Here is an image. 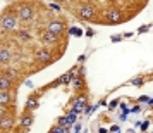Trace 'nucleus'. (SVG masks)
Here are the masks:
<instances>
[{
    "mask_svg": "<svg viewBox=\"0 0 153 133\" xmlns=\"http://www.w3.org/2000/svg\"><path fill=\"white\" fill-rule=\"evenodd\" d=\"M10 102V95L7 90H0V105H7Z\"/></svg>",
    "mask_w": 153,
    "mask_h": 133,
    "instance_id": "8",
    "label": "nucleus"
},
{
    "mask_svg": "<svg viewBox=\"0 0 153 133\" xmlns=\"http://www.w3.org/2000/svg\"><path fill=\"white\" fill-rule=\"evenodd\" d=\"M28 105H29V107H35V100H33V98H31V100H28Z\"/></svg>",
    "mask_w": 153,
    "mask_h": 133,
    "instance_id": "17",
    "label": "nucleus"
},
{
    "mask_svg": "<svg viewBox=\"0 0 153 133\" xmlns=\"http://www.w3.org/2000/svg\"><path fill=\"white\" fill-rule=\"evenodd\" d=\"M31 16H33V9L29 7V5H21L19 7V17H21L22 21L31 19Z\"/></svg>",
    "mask_w": 153,
    "mask_h": 133,
    "instance_id": "5",
    "label": "nucleus"
},
{
    "mask_svg": "<svg viewBox=\"0 0 153 133\" xmlns=\"http://www.w3.org/2000/svg\"><path fill=\"white\" fill-rule=\"evenodd\" d=\"M31 121H33V118H31V116H24V118H22V121H21V125L24 126V128H28V126L31 125Z\"/></svg>",
    "mask_w": 153,
    "mask_h": 133,
    "instance_id": "12",
    "label": "nucleus"
},
{
    "mask_svg": "<svg viewBox=\"0 0 153 133\" xmlns=\"http://www.w3.org/2000/svg\"><path fill=\"white\" fill-rule=\"evenodd\" d=\"M107 19H108V23L117 24V23L122 21V12H120L117 7H110L108 11H107Z\"/></svg>",
    "mask_w": 153,
    "mask_h": 133,
    "instance_id": "1",
    "label": "nucleus"
},
{
    "mask_svg": "<svg viewBox=\"0 0 153 133\" xmlns=\"http://www.w3.org/2000/svg\"><path fill=\"white\" fill-rule=\"evenodd\" d=\"M43 40L47 43H55L57 42V36L55 35H52L50 31H45V35H43Z\"/></svg>",
    "mask_w": 153,
    "mask_h": 133,
    "instance_id": "11",
    "label": "nucleus"
},
{
    "mask_svg": "<svg viewBox=\"0 0 153 133\" xmlns=\"http://www.w3.org/2000/svg\"><path fill=\"white\" fill-rule=\"evenodd\" d=\"M10 85H12V81L7 76H0V90H9Z\"/></svg>",
    "mask_w": 153,
    "mask_h": 133,
    "instance_id": "9",
    "label": "nucleus"
},
{
    "mask_svg": "<svg viewBox=\"0 0 153 133\" xmlns=\"http://www.w3.org/2000/svg\"><path fill=\"white\" fill-rule=\"evenodd\" d=\"M53 133H62V128H57V130H53Z\"/></svg>",
    "mask_w": 153,
    "mask_h": 133,
    "instance_id": "18",
    "label": "nucleus"
},
{
    "mask_svg": "<svg viewBox=\"0 0 153 133\" xmlns=\"http://www.w3.org/2000/svg\"><path fill=\"white\" fill-rule=\"evenodd\" d=\"M62 29H64V26H62V23H60V21H52L48 24V31L52 33V35H55V36L60 35V33H62Z\"/></svg>",
    "mask_w": 153,
    "mask_h": 133,
    "instance_id": "4",
    "label": "nucleus"
},
{
    "mask_svg": "<svg viewBox=\"0 0 153 133\" xmlns=\"http://www.w3.org/2000/svg\"><path fill=\"white\" fill-rule=\"evenodd\" d=\"M5 116V109H4V105H0V118H4Z\"/></svg>",
    "mask_w": 153,
    "mask_h": 133,
    "instance_id": "16",
    "label": "nucleus"
},
{
    "mask_svg": "<svg viewBox=\"0 0 153 133\" xmlns=\"http://www.w3.org/2000/svg\"><path fill=\"white\" fill-rule=\"evenodd\" d=\"M29 36L31 35H29L28 31H19V38H21V40H28Z\"/></svg>",
    "mask_w": 153,
    "mask_h": 133,
    "instance_id": "14",
    "label": "nucleus"
},
{
    "mask_svg": "<svg viewBox=\"0 0 153 133\" xmlns=\"http://www.w3.org/2000/svg\"><path fill=\"white\" fill-rule=\"evenodd\" d=\"M9 59H10V54H9V50L0 49V62L5 64V62H9Z\"/></svg>",
    "mask_w": 153,
    "mask_h": 133,
    "instance_id": "10",
    "label": "nucleus"
},
{
    "mask_svg": "<svg viewBox=\"0 0 153 133\" xmlns=\"http://www.w3.org/2000/svg\"><path fill=\"white\" fill-rule=\"evenodd\" d=\"M95 14H97V9L90 4H84V5L79 7V16L84 17V19H91V17H95Z\"/></svg>",
    "mask_w": 153,
    "mask_h": 133,
    "instance_id": "2",
    "label": "nucleus"
},
{
    "mask_svg": "<svg viewBox=\"0 0 153 133\" xmlns=\"http://www.w3.org/2000/svg\"><path fill=\"white\" fill-rule=\"evenodd\" d=\"M14 125V118L12 116H4V118H0V128L2 130H10Z\"/></svg>",
    "mask_w": 153,
    "mask_h": 133,
    "instance_id": "6",
    "label": "nucleus"
},
{
    "mask_svg": "<svg viewBox=\"0 0 153 133\" xmlns=\"http://www.w3.org/2000/svg\"><path fill=\"white\" fill-rule=\"evenodd\" d=\"M50 59H52V56H50V50H38L36 52V61H40V62H48Z\"/></svg>",
    "mask_w": 153,
    "mask_h": 133,
    "instance_id": "7",
    "label": "nucleus"
},
{
    "mask_svg": "<svg viewBox=\"0 0 153 133\" xmlns=\"http://www.w3.org/2000/svg\"><path fill=\"white\" fill-rule=\"evenodd\" d=\"M0 24H2V28H4V29H14L17 23H16L14 16H5V17L2 19V23H0Z\"/></svg>",
    "mask_w": 153,
    "mask_h": 133,
    "instance_id": "3",
    "label": "nucleus"
},
{
    "mask_svg": "<svg viewBox=\"0 0 153 133\" xmlns=\"http://www.w3.org/2000/svg\"><path fill=\"white\" fill-rule=\"evenodd\" d=\"M16 74H17V73H16L14 69H9V71H7V78H9V80H12V78H16Z\"/></svg>",
    "mask_w": 153,
    "mask_h": 133,
    "instance_id": "15",
    "label": "nucleus"
},
{
    "mask_svg": "<svg viewBox=\"0 0 153 133\" xmlns=\"http://www.w3.org/2000/svg\"><path fill=\"white\" fill-rule=\"evenodd\" d=\"M83 85H84L83 78H76V80H74V88H77V90H79V88H83Z\"/></svg>",
    "mask_w": 153,
    "mask_h": 133,
    "instance_id": "13",
    "label": "nucleus"
}]
</instances>
